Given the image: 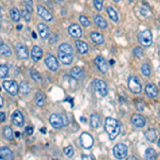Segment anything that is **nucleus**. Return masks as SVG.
Returning a JSON list of instances; mask_svg holds the SVG:
<instances>
[{
	"mask_svg": "<svg viewBox=\"0 0 160 160\" xmlns=\"http://www.w3.org/2000/svg\"><path fill=\"white\" fill-rule=\"evenodd\" d=\"M0 29H1V27H0Z\"/></svg>",
	"mask_w": 160,
	"mask_h": 160,
	"instance_id": "0e129e2a",
	"label": "nucleus"
},
{
	"mask_svg": "<svg viewBox=\"0 0 160 160\" xmlns=\"http://www.w3.org/2000/svg\"><path fill=\"white\" fill-rule=\"evenodd\" d=\"M12 122L14 125L18 126V127H22L25 124V119L22 113L19 111V110H15L12 114Z\"/></svg>",
	"mask_w": 160,
	"mask_h": 160,
	"instance_id": "2eb2a0df",
	"label": "nucleus"
},
{
	"mask_svg": "<svg viewBox=\"0 0 160 160\" xmlns=\"http://www.w3.org/2000/svg\"><path fill=\"white\" fill-rule=\"evenodd\" d=\"M0 55L3 56V57H11L12 56V50H11L10 46L4 43L0 44Z\"/></svg>",
	"mask_w": 160,
	"mask_h": 160,
	"instance_id": "a878e982",
	"label": "nucleus"
},
{
	"mask_svg": "<svg viewBox=\"0 0 160 160\" xmlns=\"http://www.w3.org/2000/svg\"><path fill=\"white\" fill-rule=\"evenodd\" d=\"M31 58L34 62H37L43 58V51L40 46H33L31 49Z\"/></svg>",
	"mask_w": 160,
	"mask_h": 160,
	"instance_id": "aec40b11",
	"label": "nucleus"
},
{
	"mask_svg": "<svg viewBox=\"0 0 160 160\" xmlns=\"http://www.w3.org/2000/svg\"><path fill=\"white\" fill-rule=\"evenodd\" d=\"M9 75V67L6 64H0V78H6Z\"/></svg>",
	"mask_w": 160,
	"mask_h": 160,
	"instance_id": "e433bc0d",
	"label": "nucleus"
},
{
	"mask_svg": "<svg viewBox=\"0 0 160 160\" xmlns=\"http://www.w3.org/2000/svg\"><path fill=\"white\" fill-rule=\"evenodd\" d=\"M132 53H134L135 57L137 58H142L144 56V50L143 48H141L140 46H137L134 48V50H132Z\"/></svg>",
	"mask_w": 160,
	"mask_h": 160,
	"instance_id": "58836bf2",
	"label": "nucleus"
},
{
	"mask_svg": "<svg viewBox=\"0 0 160 160\" xmlns=\"http://www.w3.org/2000/svg\"><path fill=\"white\" fill-rule=\"evenodd\" d=\"M45 64L53 72L58 71V68H59V62H58L57 58L53 57L51 53H48V55L45 57Z\"/></svg>",
	"mask_w": 160,
	"mask_h": 160,
	"instance_id": "1a4fd4ad",
	"label": "nucleus"
},
{
	"mask_svg": "<svg viewBox=\"0 0 160 160\" xmlns=\"http://www.w3.org/2000/svg\"><path fill=\"white\" fill-rule=\"evenodd\" d=\"M3 107V98H2V96L0 95V108Z\"/></svg>",
	"mask_w": 160,
	"mask_h": 160,
	"instance_id": "09e8293b",
	"label": "nucleus"
},
{
	"mask_svg": "<svg viewBox=\"0 0 160 160\" xmlns=\"http://www.w3.org/2000/svg\"><path fill=\"white\" fill-rule=\"evenodd\" d=\"M138 40L140 42V44L143 47H150L153 44V34L152 31L145 29V30H142L139 32L138 34Z\"/></svg>",
	"mask_w": 160,
	"mask_h": 160,
	"instance_id": "7ed1b4c3",
	"label": "nucleus"
},
{
	"mask_svg": "<svg viewBox=\"0 0 160 160\" xmlns=\"http://www.w3.org/2000/svg\"><path fill=\"white\" fill-rule=\"evenodd\" d=\"M6 121V114L3 112H0V122H4Z\"/></svg>",
	"mask_w": 160,
	"mask_h": 160,
	"instance_id": "de8ad7c7",
	"label": "nucleus"
},
{
	"mask_svg": "<svg viewBox=\"0 0 160 160\" xmlns=\"http://www.w3.org/2000/svg\"><path fill=\"white\" fill-rule=\"evenodd\" d=\"M57 41H58V35L57 34H51V37H50V41H49V43L50 44H55V43H57Z\"/></svg>",
	"mask_w": 160,
	"mask_h": 160,
	"instance_id": "c03bdc74",
	"label": "nucleus"
},
{
	"mask_svg": "<svg viewBox=\"0 0 160 160\" xmlns=\"http://www.w3.org/2000/svg\"><path fill=\"white\" fill-rule=\"evenodd\" d=\"M94 24L100 29H106L108 27L107 20L103 18V16H100V15H96V16L94 17Z\"/></svg>",
	"mask_w": 160,
	"mask_h": 160,
	"instance_id": "b1692460",
	"label": "nucleus"
},
{
	"mask_svg": "<svg viewBox=\"0 0 160 160\" xmlns=\"http://www.w3.org/2000/svg\"><path fill=\"white\" fill-rule=\"evenodd\" d=\"M37 14H39V16L41 17V18L44 19L45 21H51V20H53V14H51V13L49 12L44 6H42V4H37Z\"/></svg>",
	"mask_w": 160,
	"mask_h": 160,
	"instance_id": "9d476101",
	"label": "nucleus"
},
{
	"mask_svg": "<svg viewBox=\"0 0 160 160\" xmlns=\"http://www.w3.org/2000/svg\"><path fill=\"white\" fill-rule=\"evenodd\" d=\"M3 137L9 141H12L13 138H14V132H13L12 128L10 126H6L3 129Z\"/></svg>",
	"mask_w": 160,
	"mask_h": 160,
	"instance_id": "7c9ffc66",
	"label": "nucleus"
},
{
	"mask_svg": "<svg viewBox=\"0 0 160 160\" xmlns=\"http://www.w3.org/2000/svg\"><path fill=\"white\" fill-rule=\"evenodd\" d=\"M16 55L20 60H26L29 57V53L27 47L22 43H17L16 44Z\"/></svg>",
	"mask_w": 160,
	"mask_h": 160,
	"instance_id": "f8f14e48",
	"label": "nucleus"
},
{
	"mask_svg": "<svg viewBox=\"0 0 160 160\" xmlns=\"http://www.w3.org/2000/svg\"><path fill=\"white\" fill-rule=\"evenodd\" d=\"M131 123L134 126H136L137 128H142L145 126L146 124V121L144 119V116L142 114H139V113H136L131 116Z\"/></svg>",
	"mask_w": 160,
	"mask_h": 160,
	"instance_id": "dca6fc26",
	"label": "nucleus"
},
{
	"mask_svg": "<svg viewBox=\"0 0 160 160\" xmlns=\"http://www.w3.org/2000/svg\"><path fill=\"white\" fill-rule=\"evenodd\" d=\"M59 51H61V53H69V55H73L74 49L69 44H67V43H63V44L60 45Z\"/></svg>",
	"mask_w": 160,
	"mask_h": 160,
	"instance_id": "c756f323",
	"label": "nucleus"
},
{
	"mask_svg": "<svg viewBox=\"0 0 160 160\" xmlns=\"http://www.w3.org/2000/svg\"><path fill=\"white\" fill-rule=\"evenodd\" d=\"M157 143H158V147L160 148V138H159V140H158V142H157Z\"/></svg>",
	"mask_w": 160,
	"mask_h": 160,
	"instance_id": "5fc2aeb1",
	"label": "nucleus"
},
{
	"mask_svg": "<svg viewBox=\"0 0 160 160\" xmlns=\"http://www.w3.org/2000/svg\"><path fill=\"white\" fill-rule=\"evenodd\" d=\"M0 160H3V157L1 156V154H0Z\"/></svg>",
	"mask_w": 160,
	"mask_h": 160,
	"instance_id": "4d7b16f0",
	"label": "nucleus"
},
{
	"mask_svg": "<svg viewBox=\"0 0 160 160\" xmlns=\"http://www.w3.org/2000/svg\"><path fill=\"white\" fill-rule=\"evenodd\" d=\"M58 58H59L60 62L64 65H69L73 62V55H69V53L58 51Z\"/></svg>",
	"mask_w": 160,
	"mask_h": 160,
	"instance_id": "6ab92c4d",
	"label": "nucleus"
},
{
	"mask_svg": "<svg viewBox=\"0 0 160 160\" xmlns=\"http://www.w3.org/2000/svg\"><path fill=\"white\" fill-rule=\"evenodd\" d=\"M94 8L97 11H101L103 8V0H93Z\"/></svg>",
	"mask_w": 160,
	"mask_h": 160,
	"instance_id": "37998d69",
	"label": "nucleus"
},
{
	"mask_svg": "<svg viewBox=\"0 0 160 160\" xmlns=\"http://www.w3.org/2000/svg\"><path fill=\"white\" fill-rule=\"evenodd\" d=\"M141 73L144 77H150V76L152 75V68H150V66L148 64L144 63L141 66Z\"/></svg>",
	"mask_w": 160,
	"mask_h": 160,
	"instance_id": "473e14b6",
	"label": "nucleus"
},
{
	"mask_svg": "<svg viewBox=\"0 0 160 160\" xmlns=\"http://www.w3.org/2000/svg\"><path fill=\"white\" fill-rule=\"evenodd\" d=\"M68 33L71 34V37H75V39H80L82 37V29L79 25L77 24H73L68 27Z\"/></svg>",
	"mask_w": 160,
	"mask_h": 160,
	"instance_id": "4468645a",
	"label": "nucleus"
},
{
	"mask_svg": "<svg viewBox=\"0 0 160 160\" xmlns=\"http://www.w3.org/2000/svg\"><path fill=\"white\" fill-rule=\"evenodd\" d=\"M127 85H128V89H129L130 92L135 94H140L142 91V84L139 80V78L137 76L131 75L129 78H128L127 81Z\"/></svg>",
	"mask_w": 160,
	"mask_h": 160,
	"instance_id": "20e7f679",
	"label": "nucleus"
},
{
	"mask_svg": "<svg viewBox=\"0 0 160 160\" xmlns=\"http://www.w3.org/2000/svg\"><path fill=\"white\" fill-rule=\"evenodd\" d=\"M69 75H71L73 78H75L76 80H83L85 77L84 71L79 66L73 67V68L71 69V72H69Z\"/></svg>",
	"mask_w": 160,
	"mask_h": 160,
	"instance_id": "f3484780",
	"label": "nucleus"
},
{
	"mask_svg": "<svg viewBox=\"0 0 160 160\" xmlns=\"http://www.w3.org/2000/svg\"><path fill=\"white\" fill-rule=\"evenodd\" d=\"M159 118H160V110H159Z\"/></svg>",
	"mask_w": 160,
	"mask_h": 160,
	"instance_id": "bf43d9fd",
	"label": "nucleus"
},
{
	"mask_svg": "<svg viewBox=\"0 0 160 160\" xmlns=\"http://www.w3.org/2000/svg\"><path fill=\"white\" fill-rule=\"evenodd\" d=\"M2 85H3L4 90H6L9 94H11L12 96H15V95L18 94L19 85L17 84L16 81H14V80H4L3 83H2Z\"/></svg>",
	"mask_w": 160,
	"mask_h": 160,
	"instance_id": "423d86ee",
	"label": "nucleus"
},
{
	"mask_svg": "<svg viewBox=\"0 0 160 160\" xmlns=\"http://www.w3.org/2000/svg\"><path fill=\"white\" fill-rule=\"evenodd\" d=\"M113 1H114V2H120L121 0H113Z\"/></svg>",
	"mask_w": 160,
	"mask_h": 160,
	"instance_id": "13d9d810",
	"label": "nucleus"
},
{
	"mask_svg": "<svg viewBox=\"0 0 160 160\" xmlns=\"http://www.w3.org/2000/svg\"><path fill=\"white\" fill-rule=\"evenodd\" d=\"M144 156H145L146 159H155V157H156V152H155L154 148L152 147H148L145 150V154H144Z\"/></svg>",
	"mask_w": 160,
	"mask_h": 160,
	"instance_id": "c9c22d12",
	"label": "nucleus"
},
{
	"mask_svg": "<svg viewBox=\"0 0 160 160\" xmlns=\"http://www.w3.org/2000/svg\"><path fill=\"white\" fill-rule=\"evenodd\" d=\"M20 13H21V17L26 20L27 22H29L31 20V13L29 12L27 9H24L22 11H20Z\"/></svg>",
	"mask_w": 160,
	"mask_h": 160,
	"instance_id": "a19ab883",
	"label": "nucleus"
},
{
	"mask_svg": "<svg viewBox=\"0 0 160 160\" xmlns=\"http://www.w3.org/2000/svg\"><path fill=\"white\" fill-rule=\"evenodd\" d=\"M46 131V128H41V132H45Z\"/></svg>",
	"mask_w": 160,
	"mask_h": 160,
	"instance_id": "8fccbe9b",
	"label": "nucleus"
},
{
	"mask_svg": "<svg viewBox=\"0 0 160 160\" xmlns=\"http://www.w3.org/2000/svg\"><path fill=\"white\" fill-rule=\"evenodd\" d=\"M0 154L3 157V159H10V160L14 159V154H13L12 150L9 147H6V146L0 147Z\"/></svg>",
	"mask_w": 160,
	"mask_h": 160,
	"instance_id": "5701e85b",
	"label": "nucleus"
},
{
	"mask_svg": "<svg viewBox=\"0 0 160 160\" xmlns=\"http://www.w3.org/2000/svg\"><path fill=\"white\" fill-rule=\"evenodd\" d=\"M113 155L116 159H125L128 155V147L123 143H119L114 145L113 147Z\"/></svg>",
	"mask_w": 160,
	"mask_h": 160,
	"instance_id": "39448f33",
	"label": "nucleus"
},
{
	"mask_svg": "<svg viewBox=\"0 0 160 160\" xmlns=\"http://www.w3.org/2000/svg\"><path fill=\"white\" fill-rule=\"evenodd\" d=\"M90 37H91L92 42H94L95 44H97V45H101L103 42H105L103 37L98 32H94V31H92V32L90 33Z\"/></svg>",
	"mask_w": 160,
	"mask_h": 160,
	"instance_id": "393cba45",
	"label": "nucleus"
},
{
	"mask_svg": "<svg viewBox=\"0 0 160 160\" xmlns=\"http://www.w3.org/2000/svg\"><path fill=\"white\" fill-rule=\"evenodd\" d=\"M37 30H39V34L41 39L43 40H46L47 37L50 35V30H49L48 26L43 24V22H40V24L37 25Z\"/></svg>",
	"mask_w": 160,
	"mask_h": 160,
	"instance_id": "a211bd4d",
	"label": "nucleus"
},
{
	"mask_svg": "<svg viewBox=\"0 0 160 160\" xmlns=\"http://www.w3.org/2000/svg\"><path fill=\"white\" fill-rule=\"evenodd\" d=\"M159 87H160V82H159Z\"/></svg>",
	"mask_w": 160,
	"mask_h": 160,
	"instance_id": "680f3d73",
	"label": "nucleus"
},
{
	"mask_svg": "<svg viewBox=\"0 0 160 160\" xmlns=\"http://www.w3.org/2000/svg\"><path fill=\"white\" fill-rule=\"evenodd\" d=\"M56 2H57V3H62L63 0H56Z\"/></svg>",
	"mask_w": 160,
	"mask_h": 160,
	"instance_id": "3c124183",
	"label": "nucleus"
},
{
	"mask_svg": "<svg viewBox=\"0 0 160 160\" xmlns=\"http://www.w3.org/2000/svg\"><path fill=\"white\" fill-rule=\"evenodd\" d=\"M157 72H158V74H159V75H160V66L158 67V68H157Z\"/></svg>",
	"mask_w": 160,
	"mask_h": 160,
	"instance_id": "6e6d98bb",
	"label": "nucleus"
},
{
	"mask_svg": "<svg viewBox=\"0 0 160 160\" xmlns=\"http://www.w3.org/2000/svg\"><path fill=\"white\" fill-rule=\"evenodd\" d=\"M81 158L82 159H87V160H93L94 159V157L92 156V155H87V154H83L82 156H81Z\"/></svg>",
	"mask_w": 160,
	"mask_h": 160,
	"instance_id": "49530a36",
	"label": "nucleus"
},
{
	"mask_svg": "<svg viewBox=\"0 0 160 160\" xmlns=\"http://www.w3.org/2000/svg\"><path fill=\"white\" fill-rule=\"evenodd\" d=\"M25 132H26L27 135H29V136L32 135L33 134V127L32 126H27L26 129H25Z\"/></svg>",
	"mask_w": 160,
	"mask_h": 160,
	"instance_id": "a18cd8bd",
	"label": "nucleus"
},
{
	"mask_svg": "<svg viewBox=\"0 0 160 160\" xmlns=\"http://www.w3.org/2000/svg\"><path fill=\"white\" fill-rule=\"evenodd\" d=\"M79 22L84 27V28H88V27L91 26V21H90V19L88 18L87 16H84V15H80L79 16Z\"/></svg>",
	"mask_w": 160,
	"mask_h": 160,
	"instance_id": "4c0bfd02",
	"label": "nucleus"
},
{
	"mask_svg": "<svg viewBox=\"0 0 160 160\" xmlns=\"http://www.w3.org/2000/svg\"><path fill=\"white\" fill-rule=\"evenodd\" d=\"M49 123L55 129H61L68 124V121H67V118L65 115L59 113H53L49 116Z\"/></svg>",
	"mask_w": 160,
	"mask_h": 160,
	"instance_id": "f03ea898",
	"label": "nucleus"
},
{
	"mask_svg": "<svg viewBox=\"0 0 160 160\" xmlns=\"http://www.w3.org/2000/svg\"><path fill=\"white\" fill-rule=\"evenodd\" d=\"M24 6H25V9H27L29 12L32 13V11H33V1L32 0H24Z\"/></svg>",
	"mask_w": 160,
	"mask_h": 160,
	"instance_id": "79ce46f5",
	"label": "nucleus"
},
{
	"mask_svg": "<svg viewBox=\"0 0 160 160\" xmlns=\"http://www.w3.org/2000/svg\"><path fill=\"white\" fill-rule=\"evenodd\" d=\"M130 1H134V0H130Z\"/></svg>",
	"mask_w": 160,
	"mask_h": 160,
	"instance_id": "052dcab7",
	"label": "nucleus"
},
{
	"mask_svg": "<svg viewBox=\"0 0 160 160\" xmlns=\"http://www.w3.org/2000/svg\"><path fill=\"white\" fill-rule=\"evenodd\" d=\"M75 45H76V47H77V50L79 51L81 55H84V53H87L88 51H89V45H88L85 42H83V41L76 40Z\"/></svg>",
	"mask_w": 160,
	"mask_h": 160,
	"instance_id": "4be33fe9",
	"label": "nucleus"
},
{
	"mask_svg": "<svg viewBox=\"0 0 160 160\" xmlns=\"http://www.w3.org/2000/svg\"><path fill=\"white\" fill-rule=\"evenodd\" d=\"M19 91L21 92L22 94L30 93L31 88H30V85H29V83L26 82V81H22V82L20 83V85H19Z\"/></svg>",
	"mask_w": 160,
	"mask_h": 160,
	"instance_id": "f704fd0d",
	"label": "nucleus"
},
{
	"mask_svg": "<svg viewBox=\"0 0 160 160\" xmlns=\"http://www.w3.org/2000/svg\"><path fill=\"white\" fill-rule=\"evenodd\" d=\"M80 143L82 145L83 148L85 150H89L93 146L94 144V139L89 132H82L80 136Z\"/></svg>",
	"mask_w": 160,
	"mask_h": 160,
	"instance_id": "6e6552de",
	"label": "nucleus"
},
{
	"mask_svg": "<svg viewBox=\"0 0 160 160\" xmlns=\"http://www.w3.org/2000/svg\"><path fill=\"white\" fill-rule=\"evenodd\" d=\"M0 11H1V8H0Z\"/></svg>",
	"mask_w": 160,
	"mask_h": 160,
	"instance_id": "e2e57ef3",
	"label": "nucleus"
},
{
	"mask_svg": "<svg viewBox=\"0 0 160 160\" xmlns=\"http://www.w3.org/2000/svg\"><path fill=\"white\" fill-rule=\"evenodd\" d=\"M107 14L109 16V18L114 22H118L119 21V15H118V12L112 8L111 6H109L107 8Z\"/></svg>",
	"mask_w": 160,
	"mask_h": 160,
	"instance_id": "bb28decb",
	"label": "nucleus"
},
{
	"mask_svg": "<svg viewBox=\"0 0 160 160\" xmlns=\"http://www.w3.org/2000/svg\"><path fill=\"white\" fill-rule=\"evenodd\" d=\"M10 16L15 22H19L20 18H21V13L17 8H12L10 11Z\"/></svg>",
	"mask_w": 160,
	"mask_h": 160,
	"instance_id": "c85d7f7f",
	"label": "nucleus"
},
{
	"mask_svg": "<svg viewBox=\"0 0 160 160\" xmlns=\"http://www.w3.org/2000/svg\"><path fill=\"white\" fill-rule=\"evenodd\" d=\"M32 37H34V39H37V34H35V32H33V33H32Z\"/></svg>",
	"mask_w": 160,
	"mask_h": 160,
	"instance_id": "603ef678",
	"label": "nucleus"
},
{
	"mask_svg": "<svg viewBox=\"0 0 160 160\" xmlns=\"http://www.w3.org/2000/svg\"><path fill=\"white\" fill-rule=\"evenodd\" d=\"M145 138L146 140L148 142H150V143H154V142H156V139H157V132L155 129H148L147 131H145Z\"/></svg>",
	"mask_w": 160,
	"mask_h": 160,
	"instance_id": "cd10ccee",
	"label": "nucleus"
},
{
	"mask_svg": "<svg viewBox=\"0 0 160 160\" xmlns=\"http://www.w3.org/2000/svg\"><path fill=\"white\" fill-rule=\"evenodd\" d=\"M45 95L42 93V92H37L35 94V103H37L39 107H44L45 105Z\"/></svg>",
	"mask_w": 160,
	"mask_h": 160,
	"instance_id": "2f4dec72",
	"label": "nucleus"
},
{
	"mask_svg": "<svg viewBox=\"0 0 160 160\" xmlns=\"http://www.w3.org/2000/svg\"><path fill=\"white\" fill-rule=\"evenodd\" d=\"M145 93L150 98H156L159 94L158 87L155 85L154 83H148L145 85Z\"/></svg>",
	"mask_w": 160,
	"mask_h": 160,
	"instance_id": "ddd939ff",
	"label": "nucleus"
},
{
	"mask_svg": "<svg viewBox=\"0 0 160 160\" xmlns=\"http://www.w3.org/2000/svg\"><path fill=\"white\" fill-rule=\"evenodd\" d=\"M105 129L110 140H114L121 134V124L118 120L108 116L105 120Z\"/></svg>",
	"mask_w": 160,
	"mask_h": 160,
	"instance_id": "f257e3e1",
	"label": "nucleus"
},
{
	"mask_svg": "<svg viewBox=\"0 0 160 160\" xmlns=\"http://www.w3.org/2000/svg\"><path fill=\"white\" fill-rule=\"evenodd\" d=\"M93 85L95 91L100 96H106L108 94V84L101 79H95L93 81Z\"/></svg>",
	"mask_w": 160,
	"mask_h": 160,
	"instance_id": "0eeeda50",
	"label": "nucleus"
},
{
	"mask_svg": "<svg viewBox=\"0 0 160 160\" xmlns=\"http://www.w3.org/2000/svg\"><path fill=\"white\" fill-rule=\"evenodd\" d=\"M30 77L34 82H37V83L42 82V76H41V74L37 71H35V69H31L30 71Z\"/></svg>",
	"mask_w": 160,
	"mask_h": 160,
	"instance_id": "72a5a7b5",
	"label": "nucleus"
},
{
	"mask_svg": "<svg viewBox=\"0 0 160 160\" xmlns=\"http://www.w3.org/2000/svg\"><path fill=\"white\" fill-rule=\"evenodd\" d=\"M90 125H91V127L94 128V129L100 127V125H101L100 116L98 115L97 113H93L91 116H90Z\"/></svg>",
	"mask_w": 160,
	"mask_h": 160,
	"instance_id": "412c9836",
	"label": "nucleus"
},
{
	"mask_svg": "<svg viewBox=\"0 0 160 160\" xmlns=\"http://www.w3.org/2000/svg\"><path fill=\"white\" fill-rule=\"evenodd\" d=\"M63 152H64V155L66 157H68V158H72V157L74 156V147L72 145H68V146H66V147L63 150Z\"/></svg>",
	"mask_w": 160,
	"mask_h": 160,
	"instance_id": "ea45409f",
	"label": "nucleus"
},
{
	"mask_svg": "<svg viewBox=\"0 0 160 160\" xmlns=\"http://www.w3.org/2000/svg\"><path fill=\"white\" fill-rule=\"evenodd\" d=\"M94 63H95L96 67L98 68V71L103 74H106L108 72V64H107V61L103 57L101 56H97V57L94 59Z\"/></svg>",
	"mask_w": 160,
	"mask_h": 160,
	"instance_id": "9b49d317",
	"label": "nucleus"
},
{
	"mask_svg": "<svg viewBox=\"0 0 160 160\" xmlns=\"http://www.w3.org/2000/svg\"><path fill=\"white\" fill-rule=\"evenodd\" d=\"M15 136H16L17 138H18V137H19V132H15Z\"/></svg>",
	"mask_w": 160,
	"mask_h": 160,
	"instance_id": "864d4df0",
	"label": "nucleus"
}]
</instances>
